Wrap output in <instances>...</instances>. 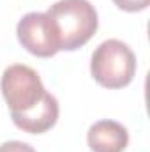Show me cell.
I'll use <instances>...</instances> for the list:
<instances>
[{"instance_id": "obj_1", "label": "cell", "mask_w": 150, "mask_h": 152, "mask_svg": "<svg viewBox=\"0 0 150 152\" xmlns=\"http://www.w3.org/2000/svg\"><path fill=\"white\" fill-rule=\"evenodd\" d=\"M53 21L60 50L74 51L85 46L97 30V11L88 0H58L48 12Z\"/></svg>"}, {"instance_id": "obj_2", "label": "cell", "mask_w": 150, "mask_h": 152, "mask_svg": "<svg viewBox=\"0 0 150 152\" xmlns=\"http://www.w3.org/2000/svg\"><path fill=\"white\" fill-rule=\"evenodd\" d=\"M90 73L101 87H127L136 73V55L125 42L118 39H108L94 51L90 60Z\"/></svg>"}, {"instance_id": "obj_3", "label": "cell", "mask_w": 150, "mask_h": 152, "mask_svg": "<svg viewBox=\"0 0 150 152\" xmlns=\"http://www.w3.org/2000/svg\"><path fill=\"white\" fill-rule=\"evenodd\" d=\"M0 88L11 112H27L34 108L46 94L39 75L23 64H12L4 71Z\"/></svg>"}, {"instance_id": "obj_4", "label": "cell", "mask_w": 150, "mask_h": 152, "mask_svg": "<svg viewBox=\"0 0 150 152\" xmlns=\"http://www.w3.org/2000/svg\"><path fill=\"white\" fill-rule=\"evenodd\" d=\"M16 34L21 46L36 57L50 58L60 51L57 28L46 12L25 14L16 27Z\"/></svg>"}, {"instance_id": "obj_5", "label": "cell", "mask_w": 150, "mask_h": 152, "mask_svg": "<svg viewBox=\"0 0 150 152\" xmlns=\"http://www.w3.org/2000/svg\"><path fill=\"white\" fill-rule=\"evenodd\" d=\"M12 122L16 127H20L25 133L41 134L51 129L58 120V101L50 92L44 94V97L37 104L27 112H11Z\"/></svg>"}, {"instance_id": "obj_6", "label": "cell", "mask_w": 150, "mask_h": 152, "mask_svg": "<svg viewBox=\"0 0 150 152\" xmlns=\"http://www.w3.org/2000/svg\"><path fill=\"white\" fill-rule=\"evenodd\" d=\"M87 142L92 152H124L129 143V133L115 120H99L90 126Z\"/></svg>"}, {"instance_id": "obj_7", "label": "cell", "mask_w": 150, "mask_h": 152, "mask_svg": "<svg viewBox=\"0 0 150 152\" xmlns=\"http://www.w3.org/2000/svg\"><path fill=\"white\" fill-rule=\"evenodd\" d=\"M150 0H113V4L127 12H136V11H143L149 7Z\"/></svg>"}, {"instance_id": "obj_8", "label": "cell", "mask_w": 150, "mask_h": 152, "mask_svg": "<svg viewBox=\"0 0 150 152\" xmlns=\"http://www.w3.org/2000/svg\"><path fill=\"white\" fill-rule=\"evenodd\" d=\"M0 152H36L34 147H30L28 143H23V142H5L0 145Z\"/></svg>"}]
</instances>
